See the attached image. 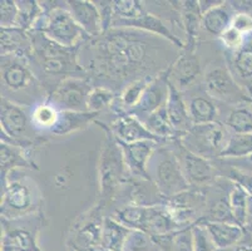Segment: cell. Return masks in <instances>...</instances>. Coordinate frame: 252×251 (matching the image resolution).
I'll list each match as a JSON object with an SVG mask.
<instances>
[{"instance_id": "6da1fadb", "label": "cell", "mask_w": 252, "mask_h": 251, "mask_svg": "<svg viewBox=\"0 0 252 251\" xmlns=\"http://www.w3.org/2000/svg\"><path fill=\"white\" fill-rule=\"evenodd\" d=\"M181 49L161 36L112 28L79 48V63L93 84L121 93L129 83L166 71Z\"/></svg>"}, {"instance_id": "7a4b0ae2", "label": "cell", "mask_w": 252, "mask_h": 251, "mask_svg": "<svg viewBox=\"0 0 252 251\" xmlns=\"http://www.w3.org/2000/svg\"><path fill=\"white\" fill-rule=\"evenodd\" d=\"M28 33L33 48L28 61L48 96L65 78H88L78 57L82 45L79 48H68L52 40L40 31Z\"/></svg>"}, {"instance_id": "3957f363", "label": "cell", "mask_w": 252, "mask_h": 251, "mask_svg": "<svg viewBox=\"0 0 252 251\" xmlns=\"http://www.w3.org/2000/svg\"><path fill=\"white\" fill-rule=\"evenodd\" d=\"M94 124L99 126L104 132V138L100 146L97 163V202L102 205L107 216H109L121 193L133 177L127 167L122 148L117 142L108 124L99 119H97Z\"/></svg>"}, {"instance_id": "277c9868", "label": "cell", "mask_w": 252, "mask_h": 251, "mask_svg": "<svg viewBox=\"0 0 252 251\" xmlns=\"http://www.w3.org/2000/svg\"><path fill=\"white\" fill-rule=\"evenodd\" d=\"M0 64L1 98L29 108L47 102L48 93L33 72L28 59L4 55Z\"/></svg>"}, {"instance_id": "5b68a950", "label": "cell", "mask_w": 252, "mask_h": 251, "mask_svg": "<svg viewBox=\"0 0 252 251\" xmlns=\"http://www.w3.org/2000/svg\"><path fill=\"white\" fill-rule=\"evenodd\" d=\"M27 170H14L1 181V218L15 220L44 211L45 200Z\"/></svg>"}, {"instance_id": "8992f818", "label": "cell", "mask_w": 252, "mask_h": 251, "mask_svg": "<svg viewBox=\"0 0 252 251\" xmlns=\"http://www.w3.org/2000/svg\"><path fill=\"white\" fill-rule=\"evenodd\" d=\"M39 3L44 14L32 31L43 32L52 40L68 48H79L91 39L68 10L67 1L44 0Z\"/></svg>"}, {"instance_id": "52a82bcc", "label": "cell", "mask_w": 252, "mask_h": 251, "mask_svg": "<svg viewBox=\"0 0 252 251\" xmlns=\"http://www.w3.org/2000/svg\"><path fill=\"white\" fill-rule=\"evenodd\" d=\"M148 175L166 199L191 188L169 142L159 143L155 149L148 163Z\"/></svg>"}, {"instance_id": "ba28073f", "label": "cell", "mask_w": 252, "mask_h": 251, "mask_svg": "<svg viewBox=\"0 0 252 251\" xmlns=\"http://www.w3.org/2000/svg\"><path fill=\"white\" fill-rule=\"evenodd\" d=\"M47 224L45 211L15 220L1 218V251H43L38 240Z\"/></svg>"}, {"instance_id": "9c48e42d", "label": "cell", "mask_w": 252, "mask_h": 251, "mask_svg": "<svg viewBox=\"0 0 252 251\" xmlns=\"http://www.w3.org/2000/svg\"><path fill=\"white\" fill-rule=\"evenodd\" d=\"M203 87L206 92L215 101L220 103L235 106L237 103L247 102L250 97L246 96L231 73L224 57H216L208 62L203 69Z\"/></svg>"}, {"instance_id": "30bf717a", "label": "cell", "mask_w": 252, "mask_h": 251, "mask_svg": "<svg viewBox=\"0 0 252 251\" xmlns=\"http://www.w3.org/2000/svg\"><path fill=\"white\" fill-rule=\"evenodd\" d=\"M231 132L222 122L193 124L180 141L186 148L197 156L211 161L220 160L230 140Z\"/></svg>"}, {"instance_id": "8fae6325", "label": "cell", "mask_w": 252, "mask_h": 251, "mask_svg": "<svg viewBox=\"0 0 252 251\" xmlns=\"http://www.w3.org/2000/svg\"><path fill=\"white\" fill-rule=\"evenodd\" d=\"M107 216L100 204L95 202L88 210L75 216L68 226L65 245L69 251H81L92 246L100 245L104 218Z\"/></svg>"}, {"instance_id": "7c38bea8", "label": "cell", "mask_w": 252, "mask_h": 251, "mask_svg": "<svg viewBox=\"0 0 252 251\" xmlns=\"http://www.w3.org/2000/svg\"><path fill=\"white\" fill-rule=\"evenodd\" d=\"M168 142L180 160L183 174L191 188L211 187L217 182L220 177H222L215 161L192 153L181 143L180 140H173Z\"/></svg>"}, {"instance_id": "4fadbf2b", "label": "cell", "mask_w": 252, "mask_h": 251, "mask_svg": "<svg viewBox=\"0 0 252 251\" xmlns=\"http://www.w3.org/2000/svg\"><path fill=\"white\" fill-rule=\"evenodd\" d=\"M94 84L89 78L69 77L62 80L54 91L48 96L47 102L57 108L59 112L73 110L86 112L88 96Z\"/></svg>"}, {"instance_id": "5bb4252c", "label": "cell", "mask_w": 252, "mask_h": 251, "mask_svg": "<svg viewBox=\"0 0 252 251\" xmlns=\"http://www.w3.org/2000/svg\"><path fill=\"white\" fill-rule=\"evenodd\" d=\"M172 217L182 227H189L202 218L207 207L206 188H189L166 201Z\"/></svg>"}, {"instance_id": "9a60e30c", "label": "cell", "mask_w": 252, "mask_h": 251, "mask_svg": "<svg viewBox=\"0 0 252 251\" xmlns=\"http://www.w3.org/2000/svg\"><path fill=\"white\" fill-rule=\"evenodd\" d=\"M203 69L197 48L185 47L169 67V83L180 92H186L203 83Z\"/></svg>"}, {"instance_id": "2e32d148", "label": "cell", "mask_w": 252, "mask_h": 251, "mask_svg": "<svg viewBox=\"0 0 252 251\" xmlns=\"http://www.w3.org/2000/svg\"><path fill=\"white\" fill-rule=\"evenodd\" d=\"M169 67L153 78L150 86L144 91L141 101L128 113L133 114L143 122L158 109L166 107L169 96Z\"/></svg>"}, {"instance_id": "e0dca14e", "label": "cell", "mask_w": 252, "mask_h": 251, "mask_svg": "<svg viewBox=\"0 0 252 251\" xmlns=\"http://www.w3.org/2000/svg\"><path fill=\"white\" fill-rule=\"evenodd\" d=\"M182 94L187 103L189 117H191L193 124L221 122L220 121L219 103L206 92L203 83L183 92Z\"/></svg>"}, {"instance_id": "ac0fdd59", "label": "cell", "mask_w": 252, "mask_h": 251, "mask_svg": "<svg viewBox=\"0 0 252 251\" xmlns=\"http://www.w3.org/2000/svg\"><path fill=\"white\" fill-rule=\"evenodd\" d=\"M112 28H127V29H137V31L146 32V33L153 34V36H161V38L166 39L169 43L182 50L185 48V41L182 39L178 38L173 31H171L167 27L166 23L158 17H156L155 14L146 11L142 14L141 17L136 18V19H114L112 23ZM111 28V29H112Z\"/></svg>"}, {"instance_id": "d6986e66", "label": "cell", "mask_w": 252, "mask_h": 251, "mask_svg": "<svg viewBox=\"0 0 252 251\" xmlns=\"http://www.w3.org/2000/svg\"><path fill=\"white\" fill-rule=\"evenodd\" d=\"M38 149L23 148L8 142L0 141V163H1V181L14 170L39 171L36 163Z\"/></svg>"}, {"instance_id": "ffe728a7", "label": "cell", "mask_w": 252, "mask_h": 251, "mask_svg": "<svg viewBox=\"0 0 252 251\" xmlns=\"http://www.w3.org/2000/svg\"><path fill=\"white\" fill-rule=\"evenodd\" d=\"M122 148L125 161L133 179H151L148 175V163L153 152L157 148L159 142L139 141L134 143H125L117 141Z\"/></svg>"}, {"instance_id": "44dd1931", "label": "cell", "mask_w": 252, "mask_h": 251, "mask_svg": "<svg viewBox=\"0 0 252 251\" xmlns=\"http://www.w3.org/2000/svg\"><path fill=\"white\" fill-rule=\"evenodd\" d=\"M117 141L125 143H134L139 141H156L162 143L156 136H153L142 121L130 113H122L113 116L108 124Z\"/></svg>"}, {"instance_id": "7402d4cb", "label": "cell", "mask_w": 252, "mask_h": 251, "mask_svg": "<svg viewBox=\"0 0 252 251\" xmlns=\"http://www.w3.org/2000/svg\"><path fill=\"white\" fill-rule=\"evenodd\" d=\"M68 10L73 15L78 25L83 29L84 33L91 39L102 36L103 22L99 9L95 1L89 0H68Z\"/></svg>"}, {"instance_id": "603a6c76", "label": "cell", "mask_w": 252, "mask_h": 251, "mask_svg": "<svg viewBox=\"0 0 252 251\" xmlns=\"http://www.w3.org/2000/svg\"><path fill=\"white\" fill-rule=\"evenodd\" d=\"M186 227H182L178 222H176L166 205L144 206L141 231L147 232L150 235H163L180 231Z\"/></svg>"}, {"instance_id": "cb8c5ba5", "label": "cell", "mask_w": 252, "mask_h": 251, "mask_svg": "<svg viewBox=\"0 0 252 251\" xmlns=\"http://www.w3.org/2000/svg\"><path fill=\"white\" fill-rule=\"evenodd\" d=\"M167 113L171 121L173 130L177 135L178 140L183 137L193 126L191 117H189V107L186 103L182 92L178 91L173 84L169 83V96L166 105Z\"/></svg>"}, {"instance_id": "d4e9b609", "label": "cell", "mask_w": 252, "mask_h": 251, "mask_svg": "<svg viewBox=\"0 0 252 251\" xmlns=\"http://www.w3.org/2000/svg\"><path fill=\"white\" fill-rule=\"evenodd\" d=\"M33 52L28 32L20 28H1L0 31V55H15L29 59Z\"/></svg>"}, {"instance_id": "484cf974", "label": "cell", "mask_w": 252, "mask_h": 251, "mask_svg": "<svg viewBox=\"0 0 252 251\" xmlns=\"http://www.w3.org/2000/svg\"><path fill=\"white\" fill-rule=\"evenodd\" d=\"M185 47L198 48V41L202 31V13L198 0H185L181 8Z\"/></svg>"}, {"instance_id": "4316f807", "label": "cell", "mask_w": 252, "mask_h": 251, "mask_svg": "<svg viewBox=\"0 0 252 251\" xmlns=\"http://www.w3.org/2000/svg\"><path fill=\"white\" fill-rule=\"evenodd\" d=\"M98 117H99V113L89 112V110H86V112H73V110L59 112L58 122L54 128L50 131L49 136L63 137V136L73 135L78 131L86 130L88 126L97 121Z\"/></svg>"}, {"instance_id": "83f0119b", "label": "cell", "mask_w": 252, "mask_h": 251, "mask_svg": "<svg viewBox=\"0 0 252 251\" xmlns=\"http://www.w3.org/2000/svg\"><path fill=\"white\" fill-rule=\"evenodd\" d=\"M222 54L237 83L240 79L249 86L252 82V38H246L244 45L236 52Z\"/></svg>"}, {"instance_id": "f1b7e54d", "label": "cell", "mask_w": 252, "mask_h": 251, "mask_svg": "<svg viewBox=\"0 0 252 251\" xmlns=\"http://www.w3.org/2000/svg\"><path fill=\"white\" fill-rule=\"evenodd\" d=\"M235 10L230 1H224L222 5L207 11L202 15V31L212 39H219L224 32L231 28ZM201 31V33H202Z\"/></svg>"}, {"instance_id": "f546056e", "label": "cell", "mask_w": 252, "mask_h": 251, "mask_svg": "<svg viewBox=\"0 0 252 251\" xmlns=\"http://www.w3.org/2000/svg\"><path fill=\"white\" fill-rule=\"evenodd\" d=\"M210 232L217 250H227L238 245L246 236L245 227L226 222H202Z\"/></svg>"}, {"instance_id": "4dcf8cb0", "label": "cell", "mask_w": 252, "mask_h": 251, "mask_svg": "<svg viewBox=\"0 0 252 251\" xmlns=\"http://www.w3.org/2000/svg\"><path fill=\"white\" fill-rule=\"evenodd\" d=\"M223 124L231 133L252 135V101L232 106L226 114Z\"/></svg>"}, {"instance_id": "1f68e13d", "label": "cell", "mask_w": 252, "mask_h": 251, "mask_svg": "<svg viewBox=\"0 0 252 251\" xmlns=\"http://www.w3.org/2000/svg\"><path fill=\"white\" fill-rule=\"evenodd\" d=\"M130 231L132 230L129 227L125 226L111 216H105L100 245L112 251H123V246Z\"/></svg>"}, {"instance_id": "d6a6232c", "label": "cell", "mask_w": 252, "mask_h": 251, "mask_svg": "<svg viewBox=\"0 0 252 251\" xmlns=\"http://www.w3.org/2000/svg\"><path fill=\"white\" fill-rule=\"evenodd\" d=\"M143 123L147 127V130L153 136H156L162 143L173 141V140H178L177 135H176L175 130H173V126H172L171 121H169L166 107L161 108L157 112L151 114L147 119H144Z\"/></svg>"}, {"instance_id": "836d02e7", "label": "cell", "mask_w": 252, "mask_h": 251, "mask_svg": "<svg viewBox=\"0 0 252 251\" xmlns=\"http://www.w3.org/2000/svg\"><path fill=\"white\" fill-rule=\"evenodd\" d=\"M31 118L36 132L39 135L48 137L50 131L54 128V126L58 122L59 110L48 102H43L32 108Z\"/></svg>"}, {"instance_id": "e575fe53", "label": "cell", "mask_w": 252, "mask_h": 251, "mask_svg": "<svg viewBox=\"0 0 252 251\" xmlns=\"http://www.w3.org/2000/svg\"><path fill=\"white\" fill-rule=\"evenodd\" d=\"M17 4L18 22L15 28H20L25 32L32 31L44 14L42 5L36 0H17Z\"/></svg>"}, {"instance_id": "d590c367", "label": "cell", "mask_w": 252, "mask_h": 251, "mask_svg": "<svg viewBox=\"0 0 252 251\" xmlns=\"http://www.w3.org/2000/svg\"><path fill=\"white\" fill-rule=\"evenodd\" d=\"M249 156H252V135L231 133L230 140L221 153L220 160L222 158L237 160V158H245Z\"/></svg>"}, {"instance_id": "8d00e7d4", "label": "cell", "mask_w": 252, "mask_h": 251, "mask_svg": "<svg viewBox=\"0 0 252 251\" xmlns=\"http://www.w3.org/2000/svg\"><path fill=\"white\" fill-rule=\"evenodd\" d=\"M119 94L114 91L105 87L95 86L91 91L88 96V102H87V108L89 112H94V113H102L103 110H109L114 101Z\"/></svg>"}, {"instance_id": "74e56055", "label": "cell", "mask_w": 252, "mask_h": 251, "mask_svg": "<svg viewBox=\"0 0 252 251\" xmlns=\"http://www.w3.org/2000/svg\"><path fill=\"white\" fill-rule=\"evenodd\" d=\"M228 199H230L231 210H232L233 217H235L237 225H240L242 227H246L249 193L241 186L233 182L232 190H231Z\"/></svg>"}, {"instance_id": "f35d334b", "label": "cell", "mask_w": 252, "mask_h": 251, "mask_svg": "<svg viewBox=\"0 0 252 251\" xmlns=\"http://www.w3.org/2000/svg\"><path fill=\"white\" fill-rule=\"evenodd\" d=\"M215 162H216L222 176L241 186L250 196H252V171H247V170L237 169V167H233V166L226 165L221 160H216Z\"/></svg>"}, {"instance_id": "ab89813d", "label": "cell", "mask_w": 252, "mask_h": 251, "mask_svg": "<svg viewBox=\"0 0 252 251\" xmlns=\"http://www.w3.org/2000/svg\"><path fill=\"white\" fill-rule=\"evenodd\" d=\"M146 11H147V9L144 5V1H139V0H113L114 19H136Z\"/></svg>"}, {"instance_id": "60d3db41", "label": "cell", "mask_w": 252, "mask_h": 251, "mask_svg": "<svg viewBox=\"0 0 252 251\" xmlns=\"http://www.w3.org/2000/svg\"><path fill=\"white\" fill-rule=\"evenodd\" d=\"M123 251H158L152 236L141 230H132L126 240Z\"/></svg>"}, {"instance_id": "b9f144b4", "label": "cell", "mask_w": 252, "mask_h": 251, "mask_svg": "<svg viewBox=\"0 0 252 251\" xmlns=\"http://www.w3.org/2000/svg\"><path fill=\"white\" fill-rule=\"evenodd\" d=\"M192 238H193V251H217L210 232L202 222H196L192 225Z\"/></svg>"}, {"instance_id": "7bdbcfd3", "label": "cell", "mask_w": 252, "mask_h": 251, "mask_svg": "<svg viewBox=\"0 0 252 251\" xmlns=\"http://www.w3.org/2000/svg\"><path fill=\"white\" fill-rule=\"evenodd\" d=\"M245 40H246V36L236 31L235 28L232 27L228 28L227 31L217 39V41H219L222 48V53L236 52L244 45Z\"/></svg>"}, {"instance_id": "ee69618b", "label": "cell", "mask_w": 252, "mask_h": 251, "mask_svg": "<svg viewBox=\"0 0 252 251\" xmlns=\"http://www.w3.org/2000/svg\"><path fill=\"white\" fill-rule=\"evenodd\" d=\"M17 22V0H1L0 1V25L1 28H15Z\"/></svg>"}, {"instance_id": "f6af8a7d", "label": "cell", "mask_w": 252, "mask_h": 251, "mask_svg": "<svg viewBox=\"0 0 252 251\" xmlns=\"http://www.w3.org/2000/svg\"><path fill=\"white\" fill-rule=\"evenodd\" d=\"M172 251H193L192 226L186 227V229L177 232Z\"/></svg>"}, {"instance_id": "bcb514c9", "label": "cell", "mask_w": 252, "mask_h": 251, "mask_svg": "<svg viewBox=\"0 0 252 251\" xmlns=\"http://www.w3.org/2000/svg\"><path fill=\"white\" fill-rule=\"evenodd\" d=\"M231 27L236 31L244 34L245 36L252 34V14L249 13H236L232 19Z\"/></svg>"}, {"instance_id": "7dc6e473", "label": "cell", "mask_w": 252, "mask_h": 251, "mask_svg": "<svg viewBox=\"0 0 252 251\" xmlns=\"http://www.w3.org/2000/svg\"><path fill=\"white\" fill-rule=\"evenodd\" d=\"M198 3H200L201 13H202L203 15V14H206L207 11L222 5V4L224 3V0H198Z\"/></svg>"}, {"instance_id": "c3c4849f", "label": "cell", "mask_w": 252, "mask_h": 251, "mask_svg": "<svg viewBox=\"0 0 252 251\" xmlns=\"http://www.w3.org/2000/svg\"><path fill=\"white\" fill-rule=\"evenodd\" d=\"M217 251H252V236L246 234L244 240L238 245L233 246V248L227 249V250H217Z\"/></svg>"}, {"instance_id": "681fc988", "label": "cell", "mask_w": 252, "mask_h": 251, "mask_svg": "<svg viewBox=\"0 0 252 251\" xmlns=\"http://www.w3.org/2000/svg\"><path fill=\"white\" fill-rule=\"evenodd\" d=\"M252 226V196L249 195V200H247V224L246 227ZM245 227V229H246Z\"/></svg>"}, {"instance_id": "f907efd6", "label": "cell", "mask_w": 252, "mask_h": 251, "mask_svg": "<svg viewBox=\"0 0 252 251\" xmlns=\"http://www.w3.org/2000/svg\"><path fill=\"white\" fill-rule=\"evenodd\" d=\"M240 162H245L246 165H250L247 166V167H244L242 170H247V171H252V156H249V157H245V158H237ZM224 163V162H223ZM238 169V167H237Z\"/></svg>"}, {"instance_id": "816d5d0a", "label": "cell", "mask_w": 252, "mask_h": 251, "mask_svg": "<svg viewBox=\"0 0 252 251\" xmlns=\"http://www.w3.org/2000/svg\"><path fill=\"white\" fill-rule=\"evenodd\" d=\"M81 251H112V250H109V249L104 248V246L102 245H97V246H92V248H88V249H84V250H81Z\"/></svg>"}, {"instance_id": "f5cc1de1", "label": "cell", "mask_w": 252, "mask_h": 251, "mask_svg": "<svg viewBox=\"0 0 252 251\" xmlns=\"http://www.w3.org/2000/svg\"><path fill=\"white\" fill-rule=\"evenodd\" d=\"M246 88H247V92H249V97H250V100L252 101V82L250 83V84H249V86L246 87Z\"/></svg>"}, {"instance_id": "db71d44e", "label": "cell", "mask_w": 252, "mask_h": 251, "mask_svg": "<svg viewBox=\"0 0 252 251\" xmlns=\"http://www.w3.org/2000/svg\"><path fill=\"white\" fill-rule=\"evenodd\" d=\"M246 234H249L250 236H252V226H250V227H246Z\"/></svg>"}]
</instances>
